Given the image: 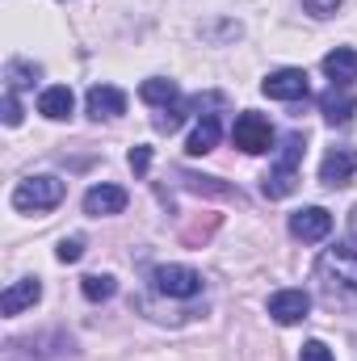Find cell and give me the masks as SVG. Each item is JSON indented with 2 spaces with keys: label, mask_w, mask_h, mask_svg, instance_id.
<instances>
[{
  "label": "cell",
  "mask_w": 357,
  "mask_h": 361,
  "mask_svg": "<svg viewBox=\"0 0 357 361\" xmlns=\"http://www.w3.org/2000/svg\"><path fill=\"white\" fill-rule=\"evenodd\" d=\"M68 185L59 177H25L17 189H13V206L21 214H38V210H55L63 202Z\"/></svg>",
  "instance_id": "cell-1"
},
{
  "label": "cell",
  "mask_w": 357,
  "mask_h": 361,
  "mask_svg": "<svg viewBox=\"0 0 357 361\" xmlns=\"http://www.w3.org/2000/svg\"><path fill=\"white\" fill-rule=\"evenodd\" d=\"M320 277L328 286H341V290H357V240H337L332 248H324L320 257Z\"/></svg>",
  "instance_id": "cell-2"
},
{
  "label": "cell",
  "mask_w": 357,
  "mask_h": 361,
  "mask_svg": "<svg viewBox=\"0 0 357 361\" xmlns=\"http://www.w3.org/2000/svg\"><path fill=\"white\" fill-rule=\"evenodd\" d=\"M152 290L164 298H198L202 294V273L189 265H160L152 273Z\"/></svg>",
  "instance_id": "cell-3"
},
{
  "label": "cell",
  "mask_w": 357,
  "mask_h": 361,
  "mask_svg": "<svg viewBox=\"0 0 357 361\" xmlns=\"http://www.w3.org/2000/svg\"><path fill=\"white\" fill-rule=\"evenodd\" d=\"M231 143L240 147V152H248V156H261L273 147V126H269V118L261 114H240L236 122H231Z\"/></svg>",
  "instance_id": "cell-4"
},
{
  "label": "cell",
  "mask_w": 357,
  "mask_h": 361,
  "mask_svg": "<svg viewBox=\"0 0 357 361\" xmlns=\"http://www.w3.org/2000/svg\"><path fill=\"white\" fill-rule=\"evenodd\" d=\"M290 235L303 240V244H320V240L332 235V214L324 206H303V210L290 214Z\"/></svg>",
  "instance_id": "cell-5"
},
{
  "label": "cell",
  "mask_w": 357,
  "mask_h": 361,
  "mask_svg": "<svg viewBox=\"0 0 357 361\" xmlns=\"http://www.w3.org/2000/svg\"><path fill=\"white\" fill-rule=\"evenodd\" d=\"M265 307H269V319H273V324L290 328V324L307 319V311H311V294H307V290H277V294H269Z\"/></svg>",
  "instance_id": "cell-6"
},
{
  "label": "cell",
  "mask_w": 357,
  "mask_h": 361,
  "mask_svg": "<svg viewBox=\"0 0 357 361\" xmlns=\"http://www.w3.org/2000/svg\"><path fill=\"white\" fill-rule=\"evenodd\" d=\"M307 72L303 68H277V72H269L265 80H261V92L273 97V101H303L307 97Z\"/></svg>",
  "instance_id": "cell-7"
},
{
  "label": "cell",
  "mask_w": 357,
  "mask_h": 361,
  "mask_svg": "<svg viewBox=\"0 0 357 361\" xmlns=\"http://www.w3.org/2000/svg\"><path fill=\"white\" fill-rule=\"evenodd\" d=\"M320 114H324V122L345 126V122L357 114V92H353V85H332V89L320 92Z\"/></svg>",
  "instance_id": "cell-8"
},
{
  "label": "cell",
  "mask_w": 357,
  "mask_h": 361,
  "mask_svg": "<svg viewBox=\"0 0 357 361\" xmlns=\"http://www.w3.org/2000/svg\"><path fill=\"white\" fill-rule=\"evenodd\" d=\"M353 173H357V147H332V152L324 156V164H320V180H324L328 189L349 185Z\"/></svg>",
  "instance_id": "cell-9"
},
{
  "label": "cell",
  "mask_w": 357,
  "mask_h": 361,
  "mask_svg": "<svg viewBox=\"0 0 357 361\" xmlns=\"http://www.w3.org/2000/svg\"><path fill=\"white\" fill-rule=\"evenodd\" d=\"M126 210V189L122 185H92L85 193V214L105 219V214H122Z\"/></svg>",
  "instance_id": "cell-10"
},
{
  "label": "cell",
  "mask_w": 357,
  "mask_h": 361,
  "mask_svg": "<svg viewBox=\"0 0 357 361\" xmlns=\"http://www.w3.org/2000/svg\"><path fill=\"white\" fill-rule=\"evenodd\" d=\"M85 105H89V114L101 122V118H122L126 114V92L114 89V85H92L89 97H85Z\"/></svg>",
  "instance_id": "cell-11"
},
{
  "label": "cell",
  "mask_w": 357,
  "mask_h": 361,
  "mask_svg": "<svg viewBox=\"0 0 357 361\" xmlns=\"http://www.w3.org/2000/svg\"><path fill=\"white\" fill-rule=\"evenodd\" d=\"M42 298V281L38 277H21V281H13L4 294H0V311L4 315H21L25 307H34Z\"/></svg>",
  "instance_id": "cell-12"
},
{
  "label": "cell",
  "mask_w": 357,
  "mask_h": 361,
  "mask_svg": "<svg viewBox=\"0 0 357 361\" xmlns=\"http://www.w3.org/2000/svg\"><path fill=\"white\" fill-rule=\"evenodd\" d=\"M72 109H76V97H72L68 85H51V89H42V97H38V114L51 118V122L72 118Z\"/></svg>",
  "instance_id": "cell-13"
},
{
  "label": "cell",
  "mask_w": 357,
  "mask_h": 361,
  "mask_svg": "<svg viewBox=\"0 0 357 361\" xmlns=\"http://www.w3.org/2000/svg\"><path fill=\"white\" fill-rule=\"evenodd\" d=\"M324 72L332 85H353L357 80V51L353 47H337L324 55Z\"/></svg>",
  "instance_id": "cell-14"
},
{
  "label": "cell",
  "mask_w": 357,
  "mask_h": 361,
  "mask_svg": "<svg viewBox=\"0 0 357 361\" xmlns=\"http://www.w3.org/2000/svg\"><path fill=\"white\" fill-rule=\"evenodd\" d=\"M214 143H219V118L210 114V118H202V122L189 130L185 152H189V156H206V152H214Z\"/></svg>",
  "instance_id": "cell-15"
},
{
  "label": "cell",
  "mask_w": 357,
  "mask_h": 361,
  "mask_svg": "<svg viewBox=\"0 0 357 361\" xmlns=\"http://www.w3.org/2000/svg\"><path fill=\"white\" fill-rule=\"evenodd\" d=\"M294 185H298V169H282V164H273L261 180V193L265 197H290L294 193Z\"/></svg>",
  "instance_id": "cell-16"
},
{
  "label": "cell",
  "mask_w": 357,
  "mask_h": 361,
  "mask_svg": "<svg viewBox=\"0 0 357 361\" xmlns=\"http://www.w3.org/2000/svg\"><path fill=\"white\" fill-rule=\"evenodd\" d=\"M139 97H143L147 105H173V101H177V80L152 76V80H143V85H139Z\"/></svg>",
  "instance_id": "cell-17"
},
{
  "label": "cell",
  "mask_w": 357,
  "mask_h": 361,
  "mask_svg": "<svg viewBox=\"0 0 357 361\" xmlns=\"http://www.w3.org/2000/svg\"><path fill=\"white\" fill-rule=\"evenodd\" d=\"M114 290H118V281H114L109 273H89V277L80 281V294H85L89 302H105V298H114Z\"/></svg>",
  "instance_id": "cell-18"
},
{
  "label": "cell",
  "mask_w": 357,
  "mask_h": 361,
  "mask_svg": "<svg viewBox=\"0 0 357 361\" xmlns=\"http://www.w3.org/2000/svg\"><path fill=\"white\" fill-rule=\"evenodd\" d=\"M42 76V68L38 63H25V59H13L8 63V92H17V89H30L34 80Z\"/></svg>",
  "instance_id": "cell-19"
},
{
  "label": "cell",
  "mask_w": 357,
  "mask_h": 361,
  "mask_svg": "<svg viewBox=\"0 0 357 361\" xmlns=\"http://www.w3.org/2000/svg\"><path fill=\"white\" fill-rule=\"evenodd\" d=\"M55 257H59L63 265H76V261L85 257V240H80V235H72V240H63V244L55 248Z\"/></svg>",
  "instance_id": "cell-20"
},
{
  "label": "cell",
  "mask_w": 357,
  "mask_h": 361,
  "mask_svg": "<svg viewBox=\"0 0 357 361\" xmlns=\"http://www.w3.org/2000/svg\"><path fill=\"white\" fill-rule=\"evenodd\" d=\"M298 361H337V357H332V349H328L324 341H307L303 353H298Z\"/></svg>",
  "instance_id": "cell-21"
},
{
  "label": "cell",
  "mask_w": 357,
  "mask_h": 361,
  "mask_svg": "<svg viewBox=\"0 0 357 361\" xmlns=\"http://www.w3.org/2000/svg\"><path fill=\"white\" fill-rule=\"evenodd\" d=\"M181 118H185L181 109H169V105H164V109L156 114V130H160V135H173V130L181 126Z\"/></svg>",
  "instance_id": "cell-22"
},
{
  "label": "cell",
  "mask_w": 357,
  "mask_h": 361,
  "mask_svg": "<svg viewBox=\"0 0 357 361\" xmlns=\"http://www.w3.org/2000/svg\"><path fill=\"white\" fill-rule=\"evenodd\" d=\"M147 169H152V147H131V173L143 177Z\"/></svg>",
  "instance_id": "cell-23"
},
{
  "label": "cell",
  "mask_w": 357,
  "mask_h": 361,
  "mask_svg": "<svg viewBox=\"0 0 357 361\" xmlns=\"http://www.w3.org/2000/svg\"><path fill=\"white\" fill-rule=\"evenodd\" d=\"M303 8H307L311 17H332V13L341 8V0H303Z\"/></svg>",
  "instance_id": "cell-24"
},
{
  "label": "cell",
  "mask_w": 357,
  "mask_h": 361,
  "mask_svg": "<svg viewBox=\"0 0 357 361\" xmlns=\"http://www.w3.org/2000/svg\"><path fill=\"white\" fill-rule=\"evenodd\" d=\"M21 122V101L17 92H4V126H17Z\"/></svg>",
  "instance_id": "cell-25"
}]
</instances>
